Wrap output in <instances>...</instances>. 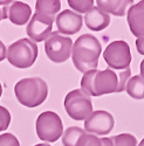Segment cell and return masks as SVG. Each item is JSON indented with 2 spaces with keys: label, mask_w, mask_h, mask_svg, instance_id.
I'll return each mask as SVG.
<instances>
[{
  "label": "cell",
  "mask_w": 144,
  "mask_h": 146,
  "mask_svg": "<svg viewBox=\"0 0 144 146\" xmlns=\"http://www.w3.org/2000/svg\"><path fill=\"white\" fill-rule=\"evenodd\" d=\"M102 52L100 41L91 34H83L73 43L71 58L75 68L86 74L99 66V57Z\"/></svg>",
  "instance_id": "7a4b0ae2"
},
{
  "label": "cell",
  "mask_w": 144,
  "mask_h": 146,
  "mask_svg": "<svg viewBox=\"0 0 144 146\" xmlns=\"http://www.w3.org/2000/svg\"><path fill=\"white\" fill-rule=\"evenodd\" d=\"M82 17L76 12L70 9H65L56 15L55 22L57 27V33L63 35H73L81 31L82 28Z\"/></svg>",
  "instance_id": "8fae6325"
},
{
  "label": "cell",
  "mask_w": 144,
  "mask_h": 146,
  "mask_svg": "<svg viewBox=\"0 0 144 146\" xmlns=\"http://www.w3.org/2000/svg\"><path fill=\"white\" fill-rule=\"evenodd\" d=\"M53 22H54L53 19L34 13L26 28V32L29 36V40H32L33 42L46 41L52 34Z\"/></svg>",
  "instance_id": "30bf717a"
},
{
  "label": "cell",
  "mask_w": 144,
  "mask_h": 146,
  "mask_svg": "<svg viewBox=\"0 0 144 146\" xmlns=\"http://www.w3.org/2000/svg\"><path fill=\"white\" fill-rule=\"evenodd\" d=\"M68 4L79 13H88L94 7L93 0H68Z\"/></svg>",
  "instance_id": "44dd1931"
},
{
  "label": "cell",
  "mask_w": 144,
  "mask_h": 146,
  "mask_svg": "<svg viewBox=\"0 0 144 146\" xmlns=\"http://www.w3.org/2000/svg\"><path fill=\"white\" fill-rule=\"evenodd\" d=\"M73 50V41L71 39L52 32L45 42V52L47 57L55 63H62L69 58Z\"/></svg>",
  "instance_id": "ba28073f"
},
{
  "label": "cell",
  "mask_w": 144,
  "mask_h": 146,
  "mask_svg": "<svg viewBox=\"0 0 144 146\" xmlns=\"http://www.w3.org/2000/svg\"><path fill=\"white\" fill-rule=\"evenodd\" d=\"M3 95V87H1V83H0V97Z\"/></svg>",
  "instance_id": "f1b7e54d"
},
{
  "label": "cell",
  "mask_w": 144,
  "mask_h": 146,
  "mask_svg": "<svg viewBox=\"0 0 144 146\" xmlns=\"http://www.w3.org/2000/svg\"><path fill=\"white\" fill-rule=\"evenodd\" d=\"M97 7L105 13H110L116 17H123L128 5H133L131 0H97Z\"/></svg>",
  "instance_id": "9a60e30c"
},
{
  "label": "cell",
  "mask_w": 144,
  "mask_h": 146,
  "mask_svg": "<svg viewBox=\"0 0 144 146\" xmlns=\"http://www.w3.org/2000/svg\"><path fill=\"white\" fill-rule=\"evenodd\" d=\"M125 91L134 100H143L144 98V78L141 75L130 77L125 86Z\"/></svg>",
  "instance_id": "e0dca14e"
},
{
  "label": "cell",
  "mask_w": 144,
  "mask_h": 146,
  "mask_svg": "<svg viewBox=\"0 0 144 146\" xmlns=\"http://www.w3.org/2000/svg\"><path fill=\"white\" fill-rule=\"evenodd\" d=\"M0 146H20V143L14 135L4 133L0 136Z\"/></svg>",
  "instance_id": "603a6c76"
},
{
  "label": "cell",
  "mask_w": 144,
  "mask_h": 146,
  "mask_svg": "<svg viewBox=\"0 0 144 146\" xmlns=\"http://www.w3.org/2000/svg\"><path fill=\"white\" fill-rule=\"evenodd\" d=\"M63 104L67 115L74 120H86L93 113L90 96L81 89H75L68 92L65 97Z\"/></svg>",
  "instance_id": "5b68a950"
},
{
  "label": "cell",
  "mask_w": 144,
  "mask_h": 146,
  "mask_svg": "<svg viewBox=\"0 0 144 146\" xmlns=\"http://www.w3.org/2000/svg\"><path fill=\"white\" fill-rule=\"evenodd\" d=\"M32 17V9L29 5L22 1L12 3L7 8V18L12 23L17 26H22L29 22V18Z\"/></svg>",
  "instance_id": "4fadbf2b"
},
{
  "label": "cell",
  "mask_w": 144,
  "mask_h": 146,
  "mask_svg": "<svg viewBox=\"0 0 144 146\" xmlns=\"http://www.w3.org/2000/svg\"><path fill=\"white\" fill-rule=\"evenodd\" d=\"M6 54H7V49H6L5 44L3 43V41L0 40V62L6 57Z\"/></svg>",
  "instance_id": "d4e9b609"
},
{
  "label": "cell",
  "mask_w": 144,
  "mask_h": 146,
  "mask_svg": "<svg viewBox=\"0 0 144 146\" xmlns=\"http://www.w3.org/2000/svg\"><path fill=\"white\" fill-rule=\"evenodd\" d=\"M17 100L26 108H37L42 104L48 96V86L40 77L20 80L14 87Z\"/></svg>",
  "instance_id": "3957f363"
},
{
  "label": "cell",
  "mask_w": 144,
  "mask_h": 146,
  "mask_svg": "<svg viewBox=\"0 0 144 146\" xmlns=\"http://www.w3.org/2000/svg\"><path fill=\"white\" fill-rule=\"evenodd\" d=\"M86 131L77 127V126H70L68 127L62 135V144L63 146H77L80 138L85 135Z\"/></svg>",
  "instance_id": "ac0fdd59"
},
{
  "label": "cell",
  "mask_w": 144,
  "mask_h": 146,
  "mask_svg": "<svg viewBox=\"0 0 144 146\" xmlns=\"http://www.w3.org/2000/svg\"><path fill=\"white\" fill-rule=\"evenodd\" d=\"M131 70L125 69L118 74L110 68L105 70L94 69L83 74L81 80V90L89 96H102L125 90V86L130 78Z\"/></svg>",
  "instance_id": "6da1fadb"
},
{
  "label": "cell",
  "mask_w": 144,
  "mask_h": 146,
  "mask_svg": "<svg viewBox=\"0 0 144 146\" xmlns=\"http://www.w3.org/2000/svg\"><path fill=\"white\" fill-rule=\"evenodd\" d=\"M115 125V120L111 113L103 110L93 111L89 118L85 120V130L90 135L107 136L111 132Z\"/></svg>",
  "instance_id": "9c48e42d"
},
{
  "label": "cell",
  "mask_w": 144,
  "mask_h": 146,
  "mask_svg": "<svg viewBox=\"0 0 144 146\" xmlns=\"http://www.w3.org/2000/svg\"><path fill=\"white\" fill-rule=\"evenodd\" d=\"M86 26L94 32H100L107 28L110 23V17L105 12L100 9L97 6H94L85 17Z\"/></svg>",
  "instance_id": "5bb4252c"
},
{
  "label": "cell",
  "mask_w": 144,
  "mask_h": 146,
  "mask_svg": "<svg viewBox=\"0 0 144 146\" xmlns=\"http://www.w3.org/2000/svg\"><path fill=\"white\" fill-rule=\"evenodd\" d=\"M138 146H144V138H143V139H142V141L138 144Z\"/></svg>",
  "instance_id": "f546056e"
},
{
  "label": "cell",
  "mask_w": 144,
  "mask_h": 146,
  "mask_svg": "<svg viewBox=\"0 0 144 146\" xmlns=\"http://www.w3.org/2000/svg\"><path fill=\"white\" fill-rule=\"evenodd\" d=\"M38 137L47 143H54L63 135V125L60 116L53 111H45L35 121Z\"/></svg>",
  "instance_id": "8992f818"
},
{
  "label": "cell",
  "mask_w": 144,
  "mask_h": 146,
  "mask_svg": "<svg viewBox=\"0 0 144 146\" xmlns=\"http://www.w3.org/2000/svg\"><path fill=\"white\" fill-rule=\"evenodd\" d=\"M136 48L141 55H144V38H138L136 40Z\"/></svg>",
  "instance_id": "cb8c5ba5"
},
{
  "label": "cell",
  "mask_w": 144,
  "mask_h": 146,
  "mask_svg": "<svg viewBox=\"0 0 144 146\" xmlns=\"http://www.w3.org/2000/svg\"><path fill=\"white\" fill-rule=\"evenodd\" d=\"M141 76L144 78V60L141 62Z\"/></svg>",
  "instance_id": "4316f807"
},
{
  "label": "cell",
  "mask_w": 144,
  "mask_h": 146,
  "mask_svg": "<svg viewBox=\"0 0 144 146\" xmlns=\"http://www.w3.org/2000/svg\"><path fill=\"white\" fill-rule=\"evenodd\" d=\"M8 6L9 5H5L3 8L0 7V21L7 18V8H8Z\"/></svg>",
  "instance_id": "484cf974"
},
{
  "label": "cell",
  "mask_w": 144,
  "mask_h": 146,
  "mask_svg": "<svg viewBox=\"0 0 144 146\" xmlns=\"http://www.w3.org/2000/svg\"><path fill=\"white\" fill-rule=\"evenodd\" d=\"M11 113L3 105H0V132L5 131L8 129L9 124H11Z\"/></svg>",
  "instance_id": "7402d4cb"
},
{
  "label": "cell",
  "mask_w": 144,
  "mask_h": 146,
  "mask_svg": "<svg viewBox=\"0 0 144 146\" xmlns=\"http://www.w3.org/2000/svg\"><path fill=\"white\" fill-rule=\"evenodd\" d=\"M127 20L131 33L137 36V39L144 38V0L130 6Z\"/></svg>",
  "instance_id": "7c38bea8"
},
{
  "label": "cell",
  "mask_w": 144,
  "mask_h": 146,
  "mask_svg": "<svg viewBox=\"0 0 144 146\" xmlns=\"http://www.w3.org/2000/svg\"><path fill=\"white\" fill-rule=\"evenodd\" d=\"M77 146H114L111 138H100L97 136L90 135V133H85L79 140Z\"/></svg>",
  "instance_id": "d6986e66"
},
{
  "label": "cell",
  "mask_w": 144,
  "mask_h": 146,
  "mask_svg": "<svg viewBox=\"0 0 144 146\" xmlns=\"http://www.w3.org/2000/svg\"><path fill=\"white\" fill-rule=\"evenodd\" d=\"M38 46L29 39H20L7 48L8 62L19 69H27L34 64L38 57Z\"/></svg>",
  "instance_id": "277c9868"
},
{
  "label": "cell",
  "mask_w": 144,
  "mask_h": 146,
  "mask_svg": "<svg viewBox=\"0 0 144 146\" xmlns=\"http://www.w3.org/2000/svg\"><path fill=\"white\" fill-rule=\"evenodd\" d=\"M61 8V1L59 0H38L35 3V13L42 17L55 20Z\"/></svg>",
  "instance_id": "2e32d148"
},
{
  "label": "cell",
  "mask_w": 144,
  "mask_h": 146,
  "mask_svg": "<svg viewBox=\"0 0 144 146\" xmlns=\"http://www.w3.org/2000/svg\"><path fill=\"white\" fill-rule=\"evenodd\" d=\"M114 146H137V140L135 136L130 133H121L111 138Z\"/></svg>",
  "instance_id": "ffe728a7"
},
{
  "label": "cell",
  "mask_w": 144,
  "mask_h": 146,
  "mask_svg": "<svg viewBox=\"0 0 144 146\" xmlns=\"http://www.w3.org/2000/svg\"><path fill=\"white\" fill-rule=\"evenodd\" d=\"M34 146H51V145H48V144H37Z\"/></svg>",
  "instance_id": "83f0119b"
},
{
  "label": "cell",
  "mask_w": 144,
  "mask_h": 146,
  "mask_svg": "<svg viewBox=\"0 0 144 146\" xmlns=\"http://www.w3.org/2000/svg\"><path fill=\"white\" fill-rule=\"evenodd\" d=\"M103 58L111 69L121 71L129 69V66L131 63L130 47L125 41L122 40L113 41L104 49Z\"/></svg>",
  "instance_id": "52a82bcc"
}]
</instances>
